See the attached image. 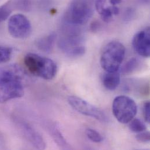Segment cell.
I'll list each match as a JSON object with an SVG mask.
<instances>
[{
    "mask_svg": "<svg viewBox=\"0 0 150 150\" xmlns=\"http://www.w3.org/2000/svg\"><path fill=\"white\" fill-rule=\"evenodd\" d=\"M25 73L15 64L0 68V103L21 98L24 95Z\"/></svg>",
    "mask_w": 150,
    "mask_h": 150,
    "instance_id": "cell-1",
    "label": "cell"
},
{
    "mask_svg": "<svg viewBox=\"0 0 150 150\" xmlns=\"http://www.w3.org/2000/svg\"><path fill=\"white\" fill-rule=\"evenodd\" d=\"M77 26L64 22L63 32L58 42L60 50L71 57L82 56L85 53L83 37Z\"/></svg>",
    "mask_w": 150,
    "mask_h": 150,
    "instance_id": "cell-2",
    "label": "cell"
},
{
    "mask_svg": "<svg viewBox=\"0 0 150 150\" xmlns=\"http://www.w3.org/2000/svg\"><path fill=\"white\" fill-rule=\"evenodd\" d=\"M24 63L31 74L41 78L49 80L56 75V64L46 57L35 53H28L24 58Z\"/></svg>",
    "mask_w": 150,
    "mask_h": 150,
    "instance_id": "cell-3",
    "label": "cell"
},
{
    "mask_svg": "<svg viewBox=\"0 0 150 150\" xmlns=\"http://www.w3.org/2000/svg\"><path fill=\"white\" fill-rule=\"evenodd\" d=\"M126 48L120 42L112 41L108 43L101 53L100 63L107 72H115L119 68L125 59Z\"/></svg>",
    "mask_w": 150,
    "mask_h": 150,
    "instance_id": "cell-4",
    "label": "cell"
},
{
    "mask_svg": "<svg viewBox=\"0 0 150 150\" xmlns=\"http://www.w3.org/2000/svg\"><path fill=\"white\" fill-rule=\"evenodd\" d=\"M93 15V8L89 0H73L65 14L64 21L75 26L86 23Z\"/></svg>",
    "mask_w": 150,
    "mask_h": 150,
    "instance_id": "cell-5",
    "label": "cell"
},
{
    "mask_svg": "<svg viewBox=\"0 0 150 150\" xmlns=\"http://www.w3.org/2000/svg\"><path fill=\"white\" fill-rule=\"evenodd\" d=\"M112 112L115 118L120 123L126 124L136 116L137 106L135 101L129 96L119 95L113 100Z\"/></svg>",
    "mask_w": 150,
    "mask_h": 150,
    "instance_id": "cell-6",
    "label": "cell"
},
{
    "mask_svg": "<svg viewBox=\"0 0 150 150\" xmlns=\"http://www.w3.org/2000/svg\"><path fill=\"white\" fill-rule=\"evenodd\" d=\"M8 29L9 34L13 38L19 39L29 38L32 32L29 20L21 13L13 15L9 18Z\"/></svg>",
    "mask_w": 150,
    "mask_h": 150,
    "instance_id": "cell-7",
    "label": "cell"
},
{
    "mask_svg": "<svg viewBox=\"0 0 150 150\" xmlns=\"http://www.w3.org/2000/svg\"><path fill=\"white\" fill-rule=\"evenodd\" d=\"M68 102L75 110L83 115L94 118L102 122H108V116L101 109L81 98L70 96L68 98Z\"/></svg>",
    "mask_w": 150,
    "mask_h": 150,
    "instance_id": "cell-8",
    "label": "cell"
},
{
    "mask_svg": "<svg viewBox=\"0 0 150 150\" xmlns=\"http://www.w3.org/2000/svg\"><path fill=\"white\" fill-rule=\"evenodd\" d=\"M135 52L139 56L149 58L150 56V29L149 27L137 32L132 40Z\"/></svg>",
    "mask_w": 150,
    "mask_h": 150,
    "instance_id": "cell-9",
    "label": "cell"
},
{
    "mask_svg": "<svg viewBox=\"0 0 150 150\" xmlns=\"http://www.w3.org/2000/svg\"><path fill=\"white\" fill-rule=\"evenodd\" d=\"M18 126L25 138L36 149L44 150L46 143L40 134L30 124L23 121L18 122Z\"/></svg>",
    "mask_w": 150,
    "mask_h": 150,
    "instance_id": "cell-10",
    "label": "cell"
},
{
    "mask_svg": "<svg viewBox=\"0 0 150 150\" xmlns=\"http://www.w3.org/2000/svg\"><path fill=\"white\" fill-rule=\"evenodd\" d=\"M49 132L54 141L60 149L63 150L72 149L71 147L67 143L63 136L59 127L56 123L49 125Z\"/></svg>",
    "mask_w": 150,
    "mask_h": 150,
    "instance_id": "cell-11",
    "label": "cell"
},
{
    "mask_svg": "<svg viewBox=\"0 0 150 150\" xmlns=\"http://www.w3.org/2000/svg\"><path fill=\"white\" fill-rule=\"evenodd\" d=\"M102 81L106 89L109 91H114L120 84V74L118 71L115 72L106 71L102 75Z\"/></svg>",
    "mask_w": 150,
    "mask_h": 150,
    "instance_id": "cell-12",
    "label": "cell"
},
{
    "mask_svg": "<svg viewBox=\"0 0 150 150\" xmlns=\"http://www.w3.org/2000/svg\"><path fill=\"white\" fill-rule=\"evenodd\" d=\"M57 35L54 33L49 34L47 36L39 39L36 42V46L38 49L45 53L50 52L54 46L56 40Z\"/></svg>",
    "mask_w": 150,
    "mask_h": 150,
    "instance_id": "cell-13",
    "label": "cell"
},
{
    "mask_svg": "<svg viewBox=\"0 0 150 150\" xmlns=\"http://www.w3.org/2000/svg\"><path fill=\"white\" fill-rule=\"evenodd\" d=\"M119 13V9L116 5L109 7H105L100 13L99 15L102 20L106 23L110 22L114 15H117Z\"/></svg>",
    "mask_w": 150,
    "mask_h": 150,
    "instance_id": "cell-14",
    "label": "cell"
},
{
    "mask_svg": "<svg viewBox=\"0 0 150 150\" xmlns=\"http://www.w3.org/2000/svg\"><path fill=\"white\" fill-rule=\"evenodd\" d=\"M15 9L12 0H8L4 4L0 6V22L8 19L12 11Z\"/></svg>",
    "mask_w": 150,
    "mask_h": 150,
    "instance_id": "cell-15",
    "label": "cell"
},
{
    "mask_svg": "<svg viewBox=\"0 0 150 150\" xmlns=\"http://www.w3.org/2000/svg\"><path fill=\"white\" fill-rule=\"evenodd\" d=\"M141 65L140 61L137 58L130 59L122 69V73L124 74H130L136 71Z\"/></svg>",
    "mask_w": 150,
    "mask_h": 150,
    "instance_id": "cell-16",
    "label": "cell"
},
{
    "mask_svg": "<svg viewBox=\"0 0 150 150\" xmlns=\"http://www.w3.org/2000/svg\"><path fill=\"white\" fill-rule=\"evenodd\" d=\"M130 122L129 129L133 133H139L146 130V126L145 124L139 119H133Z\"/></svg>",
    "mask_w": 150,
    "mask_h": 150,
    "instance_id": "cell-17",
    "label": "cell"
},
{
    "mask_svg": "<svg viewBox=\"0 0 150 150\" xmlns=\"http://www.w3.org/2000/svg\"><path fill=\"white\" fill-rule=\"evenodd\" d=\"M12 54L11 47L0 45V64L5 63L10 60Z\"/></svg>",
    "mask_w": 150,
    "mask_h": 150,
    "instance_id": "cell-18",
    "label": "cell"
},
{
    "mask_svg": "<svg viewBox=\"0 0 150 150\" xmlns=\"http://www.w3.org/2000/svg\"><path fill=\"white\" fill-rule=\"evenodd\" d=\"M15 9L28 11L31 9L30 0H12Z\"/></svg>",
    "mask_w": 150,
    "mask_h": 150,
    "instance_id": "cell-19",
    "label": "cell"
},
{
    "mask_svg": "<svg viewBox=\"0 0 150 150\" xmlns=\"http://www.w3.org/2000/svg\"><path fill=\"white\" fill-rule=\"evenodd\" d=\"M86 134L88 138L94 143H99L103 140L102 135L98 132L92 129H88L86 130Z\"/></svg>",
    "mask_w": 150,
    "mask_h": 150,
    "instance_id": "cell-20",
    "label": "cell"
},
{
    "mask_svg": "<svg viewBox=\"0 0 150 150\" xmlns=\"http://www.w3.org/2000/svg\"><path fill=\"white\" fill-rule=\"evenodd\" d=\"M136 140L142 143H149L150 140V132H142L140 133H139L138 134H137Z\"/></svg>",
    "mask_w": 150,
    "mask_h": 150,
    "instance_id": "cell-21",
    "label": "cell"
},
{
    "mask_svg": "<svg viewBox=\"0 0 150 150\" xmlns=\"http://www.w3.org/2000/svg\"><path fill=\"white\" fill-rule=\"evenodd\" d=\"M143 112L144 119L146 122H150V103L149 101L144 102L143 106Z\"/></svg>",
    "mask_w": 150,
    "mask_h": 150,
    "instance_id": "cell-22",
    "label": "cell"
},
{
    "mask_svg": "<svg viewBox=\"0 0 150 150\" xmlns=\"http://www.w3.org/2000/svg\"><path fill=\"white\" fill-rule=\"evenodd\" d=\"M135 14H136V12L134 9L131 8H128L124 12L123 19L125 21H130L134 18Z\"/></svg>",
    "mask_w": 150,
    "mask_h": 150,
    "instance_id": "cell-23",
    "label": "cell"
},
{
    "mask_svg": "<svg viewBox=\"0 0 150 150\" xmlns=\"http://www.w3.org/2000/svg\"><path fill=\"white\" fill-rule=\"evenodd\" d=\"M106 1L107 0L95 1V8L99 13L105 8V4L106 2Z\"/></svg>",
    "mask_w": 150,
    "mask_h": 150,
    "instance_id": "cell-24",
    "label": "cell"
},
{
    "mask_svg": "<svg viewBox=\"0 0 150 150\" xmlns=\"http://www.w3.org/2000/svg\"><path fill=\"white\" fill-rule=\"evenodd\" d=\"M98 28H99V23L96 21L93 22L91 26V29L92 31L95 32L98 29Z\"/></svg>",
    "mask_w": 150,
    "mask_h": 150,
    "instance_id": "cell-25",
    "label": "cell"
},
{
    "mask_svg": "<svg viewBox=\"0 0 150 150\" xmlns=\"http://www.w3.org/2000/svg\"><path fill=\"white\" fill-rule=\"evenodd\" d=\"M122 0H109L110 4L112 5H113V6L120 4L122 2Z\"/></svg>",
    "mask_w": 150,
    "mask_h": 150,
    "instance_id": "cell-26",
    "label": "cell"
},
{
    "mask_svg": "<svg viewBox=\"0 0 150 150\" xmlns=\"http://www.w3.org/2000/svg\"><path fill=\"white\" fill-rule=\"evenodd\" d=\"M142 2H143L144 4H149V0H139Z\"/></svg>",
    "mask_w": 150,
    "mask_h": 150,
    "instance_id": "cell-27",
    "label": "cell"
}]
</instances>
